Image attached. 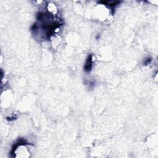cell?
<instances>
[{"mask_svg":"<svg viewBox=\"0 0 158 158\" xmlns=\"http://www.w3.org/2000/svg\"><path fill=\"white\" fill-rule=\"evenodd\" d=\"M92 66H93V56L91 54H90L87 58V61L85 62V67H84V69H85V71L87 72H90L91 70Z\"/></svg>","mask_w":158,"mask_h":158,"instance_id":"6da1fadb","label":"cell"}]
</instances>
